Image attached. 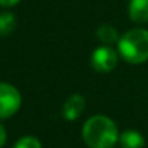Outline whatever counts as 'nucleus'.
<instances>
[{"instance_id": "20e7f679", "label": "nucleus", "mask_w": 148, "mask_h": 148, "mask_svg": "<svg viewBox=\"0 0 148 148\" xmlns=\"http://www.w3.org/2000/svg\"><path fill=\"white\" fill-rule=\"evenodd\" d=\"M118 55L110 45H100L92 52L90 64L99 73H109L118 65Z\"/></svg>"}, {"instance_id": "f03ea898", "label": "nucleus", "mask_w": 148, "mask_h": 148, "mask_svg": "<svg viewBox=\"0 0 148 148\" xmlns=\"http://www.w3.org/2000/svg\"><path fill=\"white\" fill-rule=\"evenodd\" d=\"M118 54L129 64H142L148 61V31L132 28L121 35L118 41Z\"/></svg>"}, {"instance_id": "9d476101", "label": "nucleus", "mask_w": 148, "mask_h": 148, "mask_svg": "<svg viewBox=\"0 0 148 148\" xmlns=\"http://www.w3.org/2000/svg\"><path fill=\"white\" fill-rule=\"evenodd\" d=\"M13 148H42V144H41V141L36 136H34V135H25V136L19 138L15 142Z\"/></svg>"}, {"instance_id": "f8f14e48", "label": "nucleus", "mask_w": 148, "mask_h": 148, "mask_svg": "<svg viewBox=\"0 0 148 148\" xmlns=\"http://www.w3.org/2000/svg\"><path fill=\"white\" fill-rule=\"evenodd\" d=\"M19 2H21V0H0V6H2V8H13Z\"/></svg>"}, {"instance_id": "9b49d317", "label": "nucleus", "mask_w": 148, "mask_h": 148, "mask_svg": "<svg viewBox=\"0 0 148 148\" xmlns=\"http://www.w3.org/2000/svg\"><path fill=\"white\" fill-rule=\"evenodd\" d=\"M6 139H8V131H6L5 125L0 123V148L6 144Z\"/></svg>"}, {"instance_id": "6e6552de", "label": "nucleus", "mask_w": 148, "mask_h": 148, "mask_svg": "<svg viewBox=\"0 0 148 148\" xmlns=\"http://www.w3.org/2000/svg\"><path fill=\"white\" fill-rule=\"evenodd\" d=\"M96 36L97 39L102 42V45H112V44H118L119 41V34H118V29L112 25H100L97 29H96Z\"/></svg>"}, {"instance_id": "39448f33", "label": "nucleus", "mask_w": 148, "mask_h": 148, "mask_svg": "<svg viewBox=\"0 0 148 148\" xmlns=\"http://www.w3.org/2000/svg\"><path fill=\"white\" fill-rule=\"evenodd\" d=\"M86 109V99L83 95H71L62 105V118L65 121H77Z\"/></svg>"}, {"instance_id": "0eeeda50", "label": "nucleus", "mask_w": 148, "mask_h": 148, "mask_svg": "<svg viewBox=\"0 0 148 148\" xmlns=\"http://www.w3.org/2000/svg\"><path fill=\"white\" fill-rule=\"evenodd\" d=\"M119 144L122 148H144L145 139L141 132L135 129H128L119 134Z\"/></svg>"}, {"instance_id": "f257e3e1", "label": "nucleus", "mask_w": 148, "mask_h": 148, "mask_svg": "<svg viewBox=\"0 0 148 148\" xmlns=\"http://www.w3.org/2000/svg\"><path fill=\"white\" fill-rule=\"evenodd\" d=\"M82 136L89 148H113L119 141V131L109 116L95 115L84 122Z\"/></svg>"}, {"instance_id": "423d86ee", "label": "nucleus", "mask_w": 148, "mask_h": 148, "mask_svg": "<svg viewBox=\"0 0 148 148\" xmlns=\"http://www.w3.org/2000/svg\"><path fill=\"white\" fill-rule=\"evenodd\" d=\"M129 19L134 23L142 25L148 22V0H131L128 6Z\"/></svg>"}, {"instance_id": "1a4fd4ad", "label": "nucleus", "mask_w": 148, "mask_h": 148, "mask_svg": "<svg viewBox=\"0 0 148 148\" xmlns=\"http://www.w3.org/2000/svg\"><path fill=\"white\" fill-rule=\"evenodd\" d=\"M16 16L12 12H2L0 13V36H9L16 29Z\"/></svg>"}, {"instance_id": "7ed1b4c3", "label": "nucleus", "mask_w": 148, "mask_h": 148, "mask_svg": "<svg viewBox=\"0 0 148 148\" xmlns=\"http://www.w3.org/2000/svg\"><path fill=\"white\" fill-rule=\"evenodd\" d=\"M22 105V96L19 90L9 84L0 82V121L13 116Z\"/></svg>"}]
</instances>
